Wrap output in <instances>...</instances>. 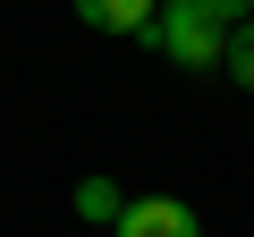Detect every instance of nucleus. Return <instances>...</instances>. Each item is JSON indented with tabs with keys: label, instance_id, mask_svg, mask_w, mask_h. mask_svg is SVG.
<instances>
[{
	"label": "nucleus",
	"instance_id": "nucleus-1",
	"mask_svg": "<svg viewBox=\"0 0 254 237\" xmlns=\"http://www.w3.org/2000/svg\"><path fill=\"white\" fill-rule=\"evenodd\" d=\"M136 43H144V51H161L170 68L203 76V68H220V43H229V26L203 9V0H161V9H153V26H144Z\"/></svg>",
	"mask_w": 254,
	"mask_h": 237
},
{
	"label": "nucleus",
	"instance_id": "nucleus-2",
	"mask_svg": "<svg viewBox=\"0 0 254 237\" xmlns=\"http://www.w3.org/2000/svg\"><path fill=\"white\" fill-rule=\"evenodd\" d=\"M110 229H119V237H203L195 203H178V195H127V212H119Z\"/></svg>",
	"mask_w": 254,
	"mask_h": 237
},
{
	"label": "nucleus",
	"instance_id": "nucleus-3",
	"mask_svg": "<svg viewBox=\"0 0 254 237\" xmlns=\"http://www.w3.org/2000/svg\"><path fill=\"white\" fill-rule=\"evenodd\" d=\"M153 9H161V0H76V17H85L93 34H144Z\"/></svg>",
	"mask_w": 254,
	"mask_h": 237
},
{
	"label": "nucleus",
	"instance_id": "nucleus-4",
	"mask_svg": "<svg viewBox=\"0 0 254 237\" xmlns=\"http://www.w3.org/2000/svg\"><path fill=\"white\" fill-rule=\"evenodd\" d=\"M68 203H76V220H119V212H127V195H119L110 178H76Z\"/></svg>",
	"mask_w": 254,
	"mask_h": 237
},
{
	"label": "nucleus",
	"instance_id": "nucleus-5",
	"mask_svg": "<svg viewBox=\"0 0 254 237\" xmlns=\"http://www.w3.org/2000/svg\"><path fill=\"white\" fill-rule=\"evenodd\" d=\"M220 76L254 93V17H246V26H229V43H220Z\"/></svg>",
	"mask_w": 254,
	"mask_h": 237
},
{
	"label": "nucleus",
	"instance_id": "nucleus-6",
	"mask_svg": "<svg viewBox=\"0 0 254 237\" xmlns=\"http://www.w3.org/2000/svg\"><path fill=\"white\" fill-rule=\"evenodd\" d=\"M203 9H212L220 26H246V17H254V0H203Z\"/></svg>",
	"mask_w": 254,
	"mask_h": 237
}]
</instances>
